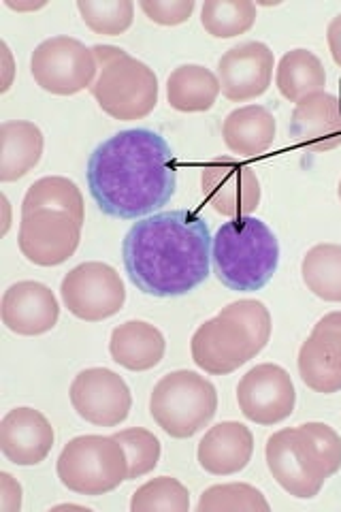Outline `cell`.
Segmentation results:
<instances>
[{"label": "cell", "mask_w": 341, "mask_h": 512, "mask_svg": "<svg viewBox=\"0 0 341 512\" xmlns=\"http://www.w3.org/2000/svg\"><path fill=\"white\" fill-rule=\"evenodd\" d=\"M60 297L73 316L99 323L124 308L126 288L111 265L92 261L77 265L64 276Z\"/></svg>", "instance_id": "cell-10"}, {"label": "cell", "mask_w": 341, "mask_h": 512, "mask_svg": "<svg viewBox=\"0 0 341 512\" xmlns=\"http://www.w3.org/2000/svg\"><path fill=\"white\" fill-rule=\"evenodd\" d=\"M290 137L303 150L329 152L341 146V107L337 96L318 92L299 101L290 118Z\"/></svg>", "instance_id": "cell-19"}, {"label": "cell", "mask_w": 341, "mask_h": 512, "mask_svg": "<svg viewBox=\"0 0 341 512\" xmlns=\"http://www.w3.org/2000/svg\"><path fill=\"white\" fill-rule=\"evenodd\" d=\"M218 410L216 387L197 372L162 376L150 397V414L171 438H192L209 425Z\"/></svg>", "instance_id": "cell-7"}, {"label": "cell", "mask_w": 341, "mask_h": 512, "mask_svg": "<svg viewBox=\"0 0 341 512\" xmlns=\"http://www.w3.org/2000/svg\"><path fill=\"white\" fill-rule=\"evenodd\" d=\"M81 20L96 35L118 37L133 24V0H77Z\"/></svg>", "instance_id": "cell-29"}, {"label": "cell", "mask_w": 341, "mask_h": 512, "mask_svg": "<svg viewBox=\"0 0 341 512\" xmlns=\"http://www.w3.org/2000/svg\"><path fill=\"white\" fill-rule=\"evenodd\" d=\"M69 395L81 419L99 427H116L124 423L133 406L128 384L107 367H90V370L79 372Z\"/></svg>", "instance_id": "cell-12"}, {"label": "cell", "mask_w": 341, "mask_h": 512, "mask_svg": "<svg viewBox=\"0 0 341 512\" xmlns=\"http://www.w3.org/2000/svg\"><path fill=\"white\" fill-rule=\"evenodd\" d=\"M254 453L252 431L235 421L211 427L199 442V466L214 476H231L248 466Z\"/></svg>", "instance_id": "cell-20"}, {"label": "cell", "mask_w": 341, "mask_h": 512, "mask_svg": "<svg viewBox=\"0 0 341 512\" xmlns=\"http://www.w3.org/2000/svg\"><path fill=\"white\" fill-rule=\"evenodd\" d=\"M273 52L261 41L231 47L218 60L220 90L233 103H246L269 90L273 77Z\"/></svg>", "instance_id": "cell-15"}, {"label": "cell", "mask_w": 341, "mask_h": 512, "mask_svg": "<svg viewBox=\"0 0 341 512\" xmlns=\"http://www.w3.org/2000/svg\"><path fill=\"white\" fill-rule=\"evenodd\" d=\"M256 22V5L250 0H205L201 24L216 39H233Z\"/></svg>", "instance_id": "cell-28"}, {"label": "cell", "mask_w": 341, "mask_h": 512, "mask_svg": "<svg viewBox=\"0 0 341 512\" xmlns=\"http://www.w3.org/2000/svg\"><path fill=\"white\" fill-rule=\"evenodd\" d=\"M88 188L99 210L111 218L137 220L154 214L175 195L173 150L150 128L113 135L88 160Z\"/></svg>", "instance_id": "cell-1"}, {"label": "cell", "mask_w": 341, "mask_h": 512, "mask_svg": "<svg viewBox=\"0 0 341 512\" xmlns=\"http://www.w3.org/2000/svg\"><path fill=\"white\" fill-rule=\"evenodd\" d=\"M0 316L9 331L30 338V335H41L56 327L60 306L50 286L26 280L7 288Z\"/></svg>", "instance_id": "cell-17"}, {"label": "cell", "mask_w": 341, "mask_h": 512, "mask_svg": "<svg viewBox=\"0 0 341 512\" xmlns=\"http://www.w3.org/2000/svg\"><path fill=\"white\" fill-rule=\"evenodd\" d=\"M58 478L79 495H103L128 480V459L116 436H79L62 448Z\"/></svg>", "instance_id": "cell-8"}, {"label": "cell", "mask_w": 341, "mask_h": 512, "mask_svg": "<svg viewBox=\"0 0 341 512\" xmlns=\"http://www.w3.org/2000/svg\"><path fill=\"white\" fill-rule=\"evenodd\" d=\"M165 335L143 320H128L111 331V359L131 372H148L165 357Z\"/></svg>", "instance_id": "cell-21"}, {"label": "cell", "mask_w": 341, "mask_h": 512, "mask_svg": "<svg viewBox=\"0 0 341 512\" xmlns=\"http://www.w3.org/2000/svg\"><path fill=\"white\" fill-rule=\"evenodd\" d=\"M41 210L69 214L81 224H84V218H86L84 197H81L77 184L69 178H60V175L41 178L28 188L22 203V216L41 212Z\"/></svg>", "instance_id": "cell-26"}, {"label": "cell", "mask_w": 341, "mask_h": 512, "mask_svg": "<svg viewBox=\"0 0 341 512\" xmlns=\"http://www.w3.org/2000/svg\"><path fill=\"white\" fill-rule=\"evenodd\" d=\"M84 224L69 214L41 210L22 216L18 244L30 263L56 267L69 261L81 242Z\"/></svg>", "instance_id": "cell-14"}, {"label": "cell", "mask_w": 341, "mask_h": 512, "mask_svg": "<svg viewBox=\"0 0 341 512\" xmlns=\"http://www.w3.org/2000/svg\"><path fill=\"white\" fill-rule=\"evenodd\" d=\"M220 79L201 64L177 67L167 79L169 105L182 114H197L214 107L220 94Z\"/></svg>", "instance_id": "cell-24"}, {"label": "cell", "mask_w": 341, "mask_h": 512, "mask_svg": "<svg viewBox=\"0 0 341 512\" xmlns=\"http://www.w3.org/2000/svg\"><path fill=\"white\" fill-rule=\"evenodd\" d=\"M22 487L11 474L0 472V512H20Z\"/></svg>", "instance_id": "cell-34"}, {"label": "cell", "mask_w": 341, "mask_h": 512, "mask_svg": "<svg viewBox=\"0 0 341 512\" xmlns=\"http://www.w3.org/2000/svg\"><path fill=\"white\" fill-rule=\"evenodd\" d=\"M141 11L160 26H177L190 20L197 7L194 0H141Z\"/></svg>", "instance_id": "cell-33"}, {"label": "cell", "mask_w": 341, "mask_h": 512, "mask_svg": "<svg viewBox=\"0 0 341 512\" xmlns=\"http://www.w3.org/2000/svg\"><path fill=\"white\" fill-rule=\"evenodd\" d=\"M3 60H5V73H7V79H5V84H3V92L5 90H9V86H11V54H9V47L3 43Z\"/></svg>", "instance_id": "cell-36"}, {"label": "cell", "mask_w": 341, "mask_h": 512, "mask_svg": "<svg viewBox=\"0 0 341 512\" xmlns=\"http://www.w3.org/2000/svg\"><path fill=\"white\" fill-rule=\"evenodd\" d=\"M301 380L316 393L341 391V312L322 316L299 350Z\"/></svg>", "instance_id": "cell-16"}, {"label": "cell", "mask_w": 341, "mask_h": 512, "mask_svg": "<svg viewBox=\"0 0 341 512\" xmlns=\"http://www.w3.org/2000/svg\"><path fill=\"white\" fill-rule=\"evenodd\" d=\"M275 84L280 94L290 103H299L307 96L324 92L327 71L320 58L310 50H292L282 56L275 73Z\"/></svg>", "instance_id": "cell-25"}, {"label": "cell", "mask_w": 341, "mask_h": 512, "mask_svg": "<svg viewBox=\"0 0 341 512\" xmlns=\"http://www.w3.org/2000/svg\"><path fill=\"white\" fill-rule=\"evenodd\" d=\"M99 75L90 88L107 116L116 120H141L158 105V77L148 64L113 45L92 47Z\"/></svg>", "instance_id": "cell-6"}, {"label": "cell", "mask_w": 341, "mask_h": 512, "mask_svg": "<svg viewBox=\"0 0 341 512\" xmlns=\"http://www.w3.org/2000/svg\"><path fill=\"white\" fill-rule=\"evenodd\" d=\"M278 265V237L258 218L243 216L224 222L211 239V267L231 291H261Z\"/></svg>", "instance_id": "cell-5"}, {"label": "cell", "mask_w": 341, "mask_h": 512, "mask_svg": "<svg viewBox=\"0 0 341 512\" xmlns=\"http://www.w3.org/2000/svg\"><path fill=\"white\" fill-rule=\"evenodd\" d=\"M5 5L11 9H18V11H26V9H41L45 7V3H13V0H5Z\"/></svg>", "instance_id": "cell-37"}, {"label": "cell", "mask_w": 341, "mask_h": 512, "mask_svg": "<svg viewBox=\"0 0 341 512\" xmlns=\"http://www.w3.org/2000/svg\"><path fill=\"white\" fill-rule=\"evenodd\" d=\"M199 512H269L265 495L246 483H229L209 487L197 504Z\"/></svg>", "instance_id": "cell-30"}, {"label": "cell", "mask_w": 341, "mask_h": 512, "mask_svg": "<svg viewBox=\"0 0 341 512\" xmlns=\"http://www.w3.org/2000/svg\"><path fill=\"white\" fill-rule=\"evenodd\" d=\"M30 73L37 86L58 96H71L92 88L99 64L92 47L73 37L45 39L30 58Z\"/></svg>", "instance_id": "cell-9"}, {"label": "cell", "mask_w": 341, "mask_h": 512, "mask_svg": "<svg viewBox=\"0 0 341 512\" xmlns=\"http://www.w3.org/2000/svg\"><path fill=\"white\" fill-rule=\"evenodd\" d=\"M301 276L316 297L329 303L341 301V246L318 244L307 250L301 263Z\"/></svg>", "instance_id": "cell-27"}, {"label": "cell", "mask_w": 341, "mask_h": 512, "mask_svg": "<svg viewBox=\"0 0 341 512\" xmlns=\"http://www.w3.org/2000/svg\"><path fill=\"white\" fill-rule=\"evenodd\" d=\"M267 466L292 498L312 500L341 470V438L324 423L280 429L267 440Z\"/></svg>", "instance_id": "cell-3"}, {"label": "cell", "mask_w": 341, "mask_h": 512, "mask_svg": "<svg viewBox=\"0 0 341 512\" xmlns=\"http://www.w3.org/2000/svg\"><path fill=\"white\" fill-rule=\"evenodd\" d=\"M43 133L37 124L11 120L0 124V182H15L39 165Z\"/></svg>", "instance_id": "cell-22"}, {"label": "cell", "mask_w": 341, "mask_h": 512, "mask_svg": "<svg viewBox=\"0 0 341 512\" xmlns=\"http://www.w3.org/2000/svg\"><path fill=\"white\" fill-rule=\"evenodd\" d=\"M327 41H329V50H331L335 64L337 67H341V13L337 15V18L331 20V24L327 28Z\"/></svg>", "instance_id": "cell-35"}, {"label": "cell", "mask_w": 341, "mask_h": 512, "mask_svg": "<svg viewBox=\"0 0 341 512\" xmlns=\"http://www.w3.org/2000/svg\"><path fill=\"white\" fill-rule=\"evenodd\" d=\"M337 195H339V201H341V182H339V188H337Z\"/></svg>", "instance_id": "cell-38"}, {"label": "cell", "mask_w": 341, "mask_h": 512, "mask_svg": "<svg viewBox=\"0 0 341 512\" xmlns=\"http://www.w3.org/2000/svg\"><path fill=\"white\" fill-rule=\"evenodd\" d=\"M133 512H188L190 493L177 478L160 476L133 493Z\"/></svg>", "instance_id": "cell-31"}, {"label": "cell", "mask_w": 341, "mask_h": 512, "mask_svg": "<svg viewBox=\"0 0 341 512\" xmlns=\"http://www.w3.org/2000/svg\"><path fill=\"white\" fill-rule=\"evenodd\" d=\"M271 327L265 303L256 299L235 301L194 331L192 361L207 374H233L269 344Z\"/></svg>", "instance_id": "cell-4"}, {"label": "cell", "mask_w": 341, "mask_h": 512, "mask_svg": "<svg viewBox=\"0 0 341 512\" xmlns=\"http://www.w3.org/2000/svg\"><path fill=\"white\" fill-rule=\"evenodd\" d=\"M54 446V427L35 408L9 410L0 421V451L15 466H37Z\"/></svg>", "instance_id": "cell-18"}, {"label": "cell", "mask_w": 341, "mask_h": 512, "mask_svg": "<svg viewBox=\"0 0 341 512\" xmlns=\"http://www.w3.org/2000/svg\"><path fill=\"white\" fill-rule=\"evenodd\" d=\"M201 188L214 212L243 218L256 212L261 205V182L252 167L239 163L237 158L222 156L211 160L201 173Z\"/></svg>", "instance_id": "cell-13"}, {"label": "cell", "mask_w": 341, "mask_h": 512, "mask_svg": "<svg viewBox=\"0 0 341 512\" xmlns=\"http://www.w3.org/2000/svg\"><path fill=\"white\" fill-rule=\"evenodd\" d=\"M239 410L256 425H278L295 410L297 391L280 365H256L237 384Z\"/></svg>", "instance_id": "cell-11"}, {"label": "cell", "mask_w": 341, "mask_h": 512, "mask_svg": "<svg viewBox=\"0 0 341 512\" xmlns=\"http://www.w3.org/2000/svg\"><path fill=\"white\" fill-rule=\"evenodd\" d=\"M211 239L197 212L173 210L143 218L124 237L126 274L145 295H188L209 276Z\"/></svg>", "instance_id": "cell-2"}, {"label": "cell", "mask_w": 341, "mask_h": 512, "mask_svg": "<svg viewBox=\"0 0 341 512\" xmlns=\"http://www.w3.org/2000/svg\"><path fill=\"white\" fill-rule=\"evenodd\" d=\"M275 118L263 105H248L231 111L222 124L226 148L239 156H258L273 146Z\"/></svg>", "instance_id": "cell-23"}, {"label": "cell", "mask_w": 341, "mask_h": 512, "mask_svg": "<svg viewBox=\"0 0 341 512\" xmlns=\"http://www.w3.org/2000/svg\"><path fill=\"white\" fill-rule=\"evenodd\" d=\"M124 446L128 459V480H137L145 474L154 472L160 461V442L148 429L133 427L113 434Z\"/></svg>", "instance_id": "cell-32"}]
</instances>
